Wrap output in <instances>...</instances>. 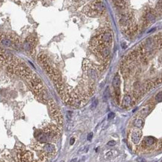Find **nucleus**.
<instances>
[{
	"label": "nucleus",
	"mask_w": 162,
	"mask_h": 162,
	"mask_svg": "<svg viewBox=\"0 0 162 162\" xmlns=\"http://www.w3.org/2000/svg\"><path fill=\"white\" fill-rule=\"evenodd\" d=\"M89 77H91V79H95L96 78V73H95V71L92 68L89 69Z\"/></svg>",
	"instance_id": "nucleus-13"
},
{
	"label": "nucleus",
	"mask_w": 162,
	"mask_h": 162,
	"mask_svg": "<svg viewBox=\"0 0 162 162\" xmlns=\"http://www.w3.org/2000/svg\"><path fill=\"white\" fill-rule=\"evenodd\" d=\"M158 149H162V141H161L159 145H158Z\"/></svg>",
	"instance_id": "nucleus-24"
},
{
	"label": "nucleus",
	"mask_w": 162,
	"mask_h": 162,
	"mask_svg": "<svg viewBox=\"0 0 162 162\" xmlns=\"http://www.w3.org/2000/svg\"><path fill=\"white\" fill-rule=\"evenodd\" d=\"M61 162H65V161H61Z\"/></svg>",
	"instance_id": "nucleus-26"
},
{
	"label": "nucleus",
	"mask_w": 162,
	"mask_h": 162,
	"mask_svg": "<svg viewBox=\"0 0 162 162\" xmlns=\"http://www.w3.org/2000/svg\"><path fill=\"white\" fill-rule=\"evenodd\" d=\"M116 5L119 8H125L126 6V3L125 0H113Z\"/></svg>",
	"instance_id": "nucleus-10"
},
{
	"label": "nucleus",
	"mask_w": 162,
	"mask_h": 162,
	"mask_svg": "<svg viewBox=\"0 0 162 162\" xmlns=\"http://www.w3.org/2000/svg\"><path fill=\"white\" fill-rule=\"evenodd\" d=\"M145 19L146 20V22H152L153 20H155V15L151 11L148 12L146 14V17H145Z\"/></svg>",
	"instance_id": "nucleus-11"
},
{
	"label": "nucleus",
	"mask_w": 162,
	"mask_h": 162,
	"mask_svg": "<svg viewBox=\"0 0 162 162\" xmlns=\"http://www.w3.org/2000/svg\"><path fill=\"white\" fill-rule=\"evenodd\" d=\"M74 142H75V139L74 137H71L70 140V145H73L74 143Z\"/></svg>",
	"instance_id": "nucleus-21"
},
{
	"label": "nucleus",
	"mask_w": 162,
	"mask_h": 162,
	"mask_svg": "<svg viewBox=\"0 0 162 162\" xmlns=\"http://www.w3.org/2000/svg\"><path fill=\"white\" fill-rule=\"evenodd\" d=\"M153 107H154V105L152 104H149L146 105L145 107H143L141 109V110H140V114H141L142 116H147V115H148V114L152 111Z\"/></svg>",
	"instance_id": "nucleus-7"
},
{
	"label": "nucleus",
	"mask_w": 162,
	"mask_h": 162,
	"mask_svg": "<svg viewBox=\"0 0 162 162\" xmlns=\"http://www.w3.org/2000/svg\"><path fill=\"white\" fill-rule=\"evenodd\" d=\"M134 125L138 128H142V126L143 125V120L141 118H137V119H136L134 122Z\"/></svg>",
	"instance_id": "nucleus-12"
},
{
	"label": "nucleus",
	"mask_w": 162,
	"mask_h": 162,
	"mask_svg": "<svg viewBox=\"0 0 162 162\" xmlns=\"http://www.w3.org/2000/svg\"><path fill=\"white\" fill-rule=\"evenodd\" d=\"M112 152H108L107 154H106V155H105V157H106V158H111L112 157Z\"/></svg>",
	"instance_id": "nucleus-20"
},
{
	"label": "nucleus",
	"mask_w": 162,
	"mask_h": 162,
	"mask_svg": "<svg viewBox=\"0 0 162 162\" xmlns=\"http://www.w3.org/2000/svg\"><path fill=\"white\" fill-rule=\"evenodd\" d=\"M77 158H74L71 161V162H77Z\"/></svg>",
	"instance_id": "nucleus-25"
},
{
	"label": "nucleus",
	"mask_w": 162,
	"mask_h": 162,
	"mask_svg": "<svg viewBox=\"0 0 162 162\" xmlns=\"http://www.w3.org/2000/svg\"><path fill=\"white\" fill-rule=\"evenodd\" d=\"M107 145H108L109 146H113L116 145V142H115L114 140H110V141H109V142L107 143Z\"/></svg>",
	"instance_id": "nucleus-17"
},
{
	"label": "nucleus",
	"mask_w": 162,
	"mask_h": 162,
	"mask_svg": "<svg viewBox=\"0 0 162 162\" xmlns=\"http://www.w3.org/2000/svg\"><path fill=\"white\" fill-rule=\"evenodd\" d=\"M92 137H93V134L92 133H89V134H88V136H87V140H91Z\"/></svg>",
	"instance_id": "nucleus-19"
},
{
	"label": "nucleus",
	"mask_w": 162,
	"mask_h": 162,
	"mask_svg": "<svg viewBox=\"0 0 162 162\" xmlns=\"http://www.w3.org/2000/svg\"><path fill=\"white\" fill-rule=\"evenodd\" d=\"M42 151L44 152L48 157L53 155L56 152V147L53 144L46 143L42 145Z\"/></svg>",
	"instance_id": "nucleus-3"
},
{
	"label": "nucleus",
	"mask_w": 162,
	"mask_h": 162,
	"mask_svg": "<svg viewBox=\"0 0 162 162\" xmlns=\"http://www.w3.org/2000/svg\"><path fill=\"white\" fill-rule=\"evenodd\" d=\"M100 43L103 44H108L112 42L113 36L112 34L109 32H103L98 35V39H97Z\"/></svg>",
	"instance_id": "nucleus-2"
},
{
	"label": "nucleus",
	"mask_w": 162,
	"mask_h": 162,
	"mask_svg": "<svg viewBox=\"0 0 162 162\" xmlns=\"http://www.w3.org/2000/svg\"><path fill=\"white\" fill-rule=\"evenodd\" d=\"M120 84H121V80H120V77L119 75L116 74V76L114 77L113 80V86L115 89V92L116 95L117 96V98L119 96V88H120Z\"/></svg>",
	"instance_id": "nucleus-4"
},
{
	"label": "nucleus",
	"mask_w": 162,
	"mask_h": 162,
	"mask_svg": "<svg viewBox=\"0 0 162 162\" xmlns=\"http://www.w3.org/2000/svg\"><path fill=\"white\" fill-rule=\"evenodd\" d=\"M137 161H138V162H146V160H145L144 158H137Z\"/></svg>",
	"instance_id": "nucleus-22"
},
{
	"label": "nucleus",
	"mask_w": 162,
	"mask_h": 162,
	"mask_svg": "<svg viewBox=\"0 0 162 162\" xmlns=\"http://www.w3.org/2000/svg\"><path fill=\"white\" fill-rule=\"evenodd\" d=\"M115 117V114L113 113H110L108 114V119H113Z\"/></svg>",
	"instance_id": "nucleus-16"
},
{
	"label": "nucleus",
	"mask_w": 162,
	"mask_h": 162,
	"mask_svg": "<svg viewBox=\"0 0 162 162\" xmlns=\"http://www.w3.org/2000/svg\"><path fill=\"white\" fill-rule=\"evenodd\" d=\"M97 104H98V100H95V101H93V103H92V109L95 108V107L97 106Z\"/></svg>",
	"instance_id": "nucleus-18"
},
{
	"label": "nucleus",
	"mask_w": 162,
	"mask_h": 162,
	"mask_svg": "<svg viewBox=\"0 0 162 162\" xmlns=\"http://www.w3.org/2000/svg\"><path fill=\"white\" fill-rule=\"evenodd\" d=\"M90 8L92 10H95V11H97L99 14H101L105 10V6L101 2H96L95 3L92 4V5L90 6Z\"/></svg>",
	"instance_id": "nucleus-6"
},
{
	"label": "nucleus",
	"mask_w": 162,
	"mask_h": 162,
	"mask_svg": "<svg viewBox=\"0 0 162 162\" xmlns=\"http://www.w3.org/2000/svg\"><path fill=\"white\" fill-rule=\"evenodd\" d=\"M142 133L140 131H133L131 134V139L134 143H138L141 139Z\"/></svg>",
	"instance_id": "nucleus-5"
},
{
	"label": "nucleus",
	"mask_w": 162,
	"mask_h": 162,
	"mask_svg": "<svg viewBox=\"0 0 162 162\" xmlns=\"http://www.w3.org/2000/svg\"><path fill=\"white\" fill-rule=\"evenodd\" d=\"M156 142V139L153 137H146L143 141V145L145 146H151Z\"/></svg>",
	"instance_id": "nucleus-8"
},
{
	"label": "nucleus",
	"mask_w": 162,
	"mask_h": 162,
	"mask_svg": "<svg viewBox=\"0 0 162 162\" xmlns=\"http://www.w3.org/2000/svg\"><path fill=\"white\" fill-rule=\"evenodd\" d=\"M71 112H70V111H68L67 112V116H68V119H71Z\"/></svg>",
	"instance_id": "nucleus-23"
},
{
	"label": "nucleus",
	"mask_w": 162,
	"mask_h": 162,
	"mask_svg": "<svg viewBox=\"0 0 162 162\" xmlns=\"http://www.w3.org/2000/svg\"><path fill=\"white\" fill-rule=\"evenodd\" d=\"M48 104L50 107V113L53 117V119L56 120V123L59 125V126H62L63 125V119L62 114L60 113L59 110L56 104H55V102L53 100H50L48 101Z\"/></svg>",
	"instance_id": "nucleus-1"
},
{
	"label": "nucleus",
	"mask_w": 162,
	"mask_h": 162,
	"mask_svg": "<svg viewBox=\"0 0 162 162\" xmlns=\"http://www.w3.org/2000/svg\"><path fill=\"white\" fill-rule=\"evenodd\" d=\"M155 100H156L157 102H161L162 101V92H160L156 95Z\"/></svg>",
	"instance_id": "nucleus-14"
},
{
	"label": "nucleus",
	"mask_w": 162,
	"mask_h": 162,
	"mask_svg": "<svg viewBox=\"0 0 162 162\" xmlns=\"http://www.w3.org/2000/svg\"><path fill=\"white\" fill-rule=\"evenodd\" d=\"M104 99H105V100H107V98L109 97V88H108V87L106 89V90H105V92H104Z\"/></svg>",
	"instance_id": "nucleus-15"
},
{
	"label": "nucleus",
	"mask_w": 162,
	"mask_h": 162,
	"mask_svg": "<svg viewBox=\"0 0 162 162\" xmlns=\"http://www.w3.org/2000/svg\"><path fill=\"white\" fill-rule=\"evenodd\" d=\"M131 102H132V98L131 95H125L122 99V106L125 107H128L131 104Z\"/></svg>",
	"instance_id": "nucleus-9"
}]
</instances>
